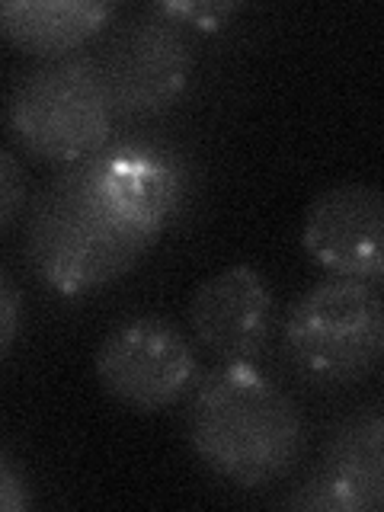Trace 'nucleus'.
<instances>
[{
    "label": "nucleus",
    "mask_w": 384,
    "mask_h": 512,
    "mask_svg": "<svg viewBox=\"0 0 384 512\" xmlns=\"http://www.w3.org/2000/svg\"><path fill=\"white\" fill-rule=\"evenodd\" d=\"M183 199V170L148 141L106 144L64 167L29 205L26 260L55 295L80 298L132 272Z\"/></svg>",
    "instance_id": "1"
},
{
    "label": "nucleus",
    "mask_w": 384,
    "mask_h": 512,
    "mask_svg": "<svg viewBox=\"0 0 384 512\" xmlns=\"http://www.w3.org/2000/svg\"><path fill=\"white\" fill-rule=\"evenodd\" d=\"M186 439L215 477L263 490L301 461L304 420L295 400L253 362H221L192 388Z\"/></svg>",
    "instance_id": "2"
},
{
    "label": "nucleus",
    "mask_w": 384,
    "mask_h": 512,
    "mask_svg": "<svg viewBox=\"0 0 384 512\" xmlns=\"http://www.w3.org/2000/svg\"><path fill=\"white\" fill-rule=\"evenodd\" d=\"M116 122L100 64L93 55H68L32 64L13 80L7 128L20 148L42 164L71 167L100 154Z\"/></svg>",
    "instance_id": "3"
},
{
    "label": "nucleus",
    "mask_w": 384,
    "mask_h": 512,
    "mask_svg": "<svg viewBox=\"0 0 384 512\" xmlns=\"http://www.w3.org/2000/svg\"><path fill=\"white\" fill-rule=\"evenodd\" d=\"M282 349L295 372L320 388L365 381L384 359V298L372 282H317L288 308Z\"/></svg>",
    "instance_id": "4"
},
{
    "label": "nucleus",
    "mask_w": 384,
    "mask_h": 512,
    "mask_svg": "<svg viewBox=\"0 0 384 512\" xmlns=\"http://www.w3.org/2000/svg\"><path fill=\"white\" fill-rule=\"evenodd\" d=\"M116 119H144L170 109L192 77V39L186 23L151 7L112 23L96 48Z\"/></svg>",
    "instance_id": "5"
},
{
    "label": "nucleus",
    "mask_w": 384,
    "mask_h": 512,
    "mask_svg": "<svg viewBox=\"0 0 384 512\" xmlns=\"http://www.w3.org/2000/svg\"><path fill=\"white\" fill-rule=\"evenodd\" d=\"M103 391L135 413H160L196 388L199 356L167 317L141 314L112 327L93 356Z\"/></svg>",
    "instance_id": "6"
},
{
    "label": "nucleus",
    "mask_w": 384,
    "mask_h": 512,
    "mask_svg": "<svg viewBox=\"0 0 384 512\" xmlns=\"http://www.w3.org/2000/svg\"><path fill=\"white\" fill-rule=\"evenodd\" d=\"M308 512H384V400L349 413L285 500Z\"/></svg>",
    "instance_id": "7"
},
{
    "label": "nucleus",
    "mask_w": 384,
    "mask_h": 512,
    "mask_svg": "<svg viewBox=\"0 0 384 512\" xmlns=\"http://www.w3.org/2000/svg\"><path fill=\"white\" fill-rule=\"evenodd\" d=\"M301 247L330 276L384 282V189L336 183L308 205Z\"/></svg>",
    "instance_id": "8"
},
{
    "label": "nucleus",
    "mask_w": 384,
    "mask_h": 512,
    "mask_svg": "<svg viewBox=\"0 0 384 512\" xmlns=\"http://www.w3.org/2000/svg\"><path fill=\"white\" fill-rule=\"evenodd\" d=\"M189 330L221 362H256L276 330V301L253 266H231L196 285Z\"/></svg>",
    "instance_id": "9"
},
{
    "label": "nucleus",
    "mask_w": 384,
    "mask_h": 512,
    "mask_svg": "<svg viewBox=\"0 0 384 512\" xmlns=\"http://www.w3.org/2000/svg\"><path fill=\"white\" fill-rule=\"evenodd\" d=\"M119 7L109 0H7L0 7V32L20 52L52 61L77 55L106 32Z\"/></svg>",
    "instance_id": "10"
},
{
    "label": "nucleus",
    "mask_w": 384,
    "mask_h": 512,
    "mask_svg": "<svg viewBox=\"0 0 384 512\" xmlns=\"http://www.w3.org/2000/svg\"><path fill=\"white\" fill-rule=\"evenodd\" d=\"M23 199H26V189H23V170H20V160H16L13 151L0 154V231H10L16 215L23 212Z\"/></svg>",
    "instance_id": "11"
},
{
    "label": "nucleus",
    "mask_w": 384,
    "mask_h": 512,
    "mask_svg": "<svg viewBox=\"0 0 384 512\" xmlns=\"http://www.w3.org/2000/svg\"><path fill=\"white\" fill-rule=\"evenodd\" d=\"M16 327H20V288H16L13 276L4 269L0 272V356H10Z\"/></svg>",
    "instance_id": "12"
},
{
    "label": "nucleus",
    "mask_w": 384,
    "mask_h": 512,
    "mask_svg": "<svg viewBox=\"0 0 384 512\" xmlns=\"http://www.w3.org/2000/svg\"><path fill=\"white\" fill-rule=\"evenodd\" d=\"M32 506V493L26 477L16 468L10 452H0V509L4 512H23Z\"/></svg>",
    "instance_id": "13"
},
{
    "label": "nucleus",
    "mask_w": 384,
    "mask_h": 512,
    "mask_svg": "<svg viewBox=\"0 0 384 512\" xmlns=\"http://www.w3.org/2000/svg\"><path fill=\"white\" fill-rule=\"evenodd\" d=\"M160 10H167L180 23L192 26H215L221 16H228L237 10V4H160Z\"/></svg>",
    "instance_id": "14"
}]
</instances>
